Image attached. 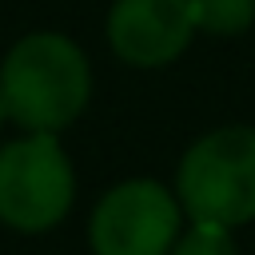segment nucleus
I'll list each match as a JSON object with an SVG mask.
<instances>
[{
	"mask_svg": "<svg viewBox=\"0 0 255 255\" xmlns=\"http://www.w3.org/2000/svg\"><path fill=\"white\" fill-rule=\"evenodd\" d=\"M76 175L56 131H28L0 147V223L48 231L68 215Z\"/></svg>",
	"mask_w": 255,
	"mask_h": 255,
	"instance_id": "nucleus-3",
	"label": "nucleus"
},
{
	"mask_svg": "<svg viewBox=\"0 0 255 255\" xmlns=\"http://www.w3.org/2000/svg\"><path fill=\"white\" fill-rule=\"evenodd\" d=\"M4 120H8V104H4V96H0V128H4Z\"/></svg>",
	"mask_w": 255,
	"mask_h": 255,
	"instance_id": "nucleus-8",
	"label": "nucleus"
},
{
	"mask_svg": "<svg viewBox=\"0 0 255 255\" xmlns=\"http://www.w3.org/2000/svg\"><path fill=\"white\" fill-rule=\"evenodd\" d=\"M195 32L211 36H239L255 24V0H191Z\"/></svg>",
	"mask_w": 255,
	"mask_h": 255,
	"instance_id": "nucleus-6",
	"label": "nucleus"
},
{
	"mask_svg": "<svg viewBox=\"0 0 255 255\" xmlns=\"http://www.w3.org/2000/svg\"><path fill=\"white\" fill-rule=\"evenodd\" d=\"M167 255H239V251H235L231 227H219V223H191V231L179 235Z\"/></svg>",
	"mask_w": 255,
	"mask_h": 255,
	"instance_id": "nucleus-7",
	"label": "nucleus"
},
{
	"mask_svg": "<svg viewBox=\"0 0 255 255\" xmlns=\"http://www.w3.org/2000/svg\"><path fill=\"white\" fill-rule=\"evenodd\" d=\"M0 96L8 104V120L20 128L60 131L88 108V56L60 32H32L16 40L0 64Z\"/></svg>",
	"mask_w": 255,
	"mask_h": 255,
	"instance_id": "nucleus-1",
	"label": "nucleus"
},
{
	"mask_svg": "<svg viewBox=\"0 0 255 255\" xmlns=\"http://www.w3.org/2000/svg\"><path fill=\"white\" fill-rule=\"evenodd\" d=\"M191 0H116L108 44L131 68H163L191 44Z\"/></svg>",
	"mask_w": 255,
	"mask_h": 255,
	"instance_id": "nucleus-5",
	"label": "nucleus"
},
{
	"mask_svg": "<svg viewBox=\"0 0 255 255\" xmlns=\"http://www.w3.org/2000/svg\"><path fill=\"white\" fill-rule=\"evenodd\" d=\"M179 235V199L155 179L116 183L92 211L96 255H167Z\"/></svg>",
	"mask_w": 255,
	"mask_h": 255,
	"instance_id": "nucleus-4",
	"label": "nucleus"
},
{
	"mask_svg": "<svg viewBox=\"0 0 255 255\" xmlns=\"http://www.w3.org/2000/svg\"><path fill=\"white\" fill-rule=\"evenodd\" d=\"M179 207L195 223L239 227L255 219V128H215L187 147L175 175Z\"/></svg>",
	"mask_w": 255,
	"mask_h": 255,
	"instance_id": "nucleus-2",
	"label": "nucleus"
}]
</instances>
